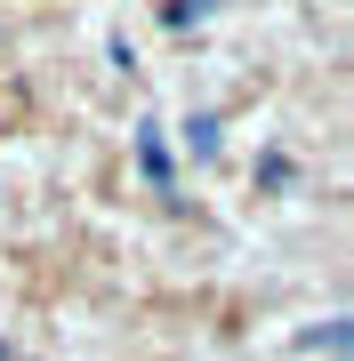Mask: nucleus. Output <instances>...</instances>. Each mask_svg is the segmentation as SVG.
<instances>
[{
  "label": "nucleus",
  "mask_w": 354,
  "mask_h": 361,
  "mask_svg": "<svg viewBox=\"0 0 354 361\" xmlns=\"http://www.w3.org/2000/svg\"><path fill=\"white\" fill-rule=\"evenodd\" d=\"M137 169H145V185H153V193H170V153H161V121H145V129H137Z\"/></svg>",
  "instance_id": "f257e3e1"
},
{
  "label": "nucleus",
  "mask_w": 354,
  "mask_h": 361,
  "mask_svg": "<svg viewBox=\"0 0 354 361\" xmlns=\"http://www.w3.org/2000/svg\"><path fill=\"white\" fill-rule=\"evenodd\" d=\"M185 145H194V161L218 153V113H194V129H185Z\"/></svg>",
  "instance_id": "f03ea898"
},
{
  "label": "nucleus",
  "mask_w": 354,
  "mask_h": 361,
  "mask_svg": "<svg viewBox=\"0 0 354 361\" xmlns=\"http://www.w3.org/2000/svg\"><path fill=\"white\" fill-rule=\"evenodd\" d=\"M201 16H210V0H170V8H161V25L185 32V25H201Z\"/></svg>",
  "instance_id": "7ed1b4c3"
}]
</instances>
